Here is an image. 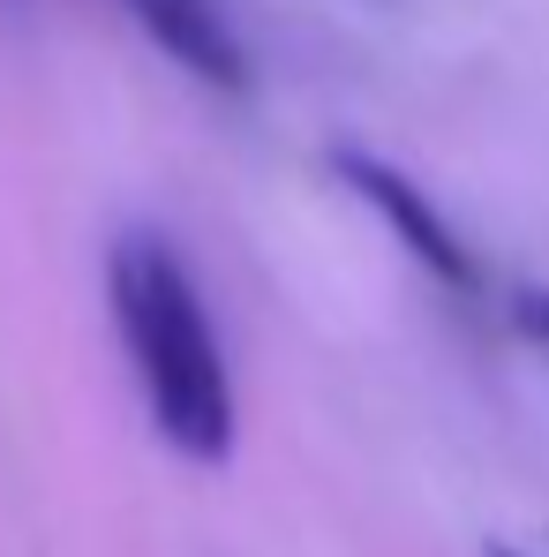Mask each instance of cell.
<instances>
[{
    "mask_svg": "<svg viewBox=\"0 0 549 557\" xmlns=\"http://www.w3.org/2000/svg\"><path fill=\"white\" fill-rule=\"evenodd\" d=\"M105 301H113L121 355L144 384L151 430L182 460L219 467L234 453V370L182 249L159 226H128L105 257Z\"/></svg>",
    "mask_w": 549,
    "mask_h": 557,
    "instance_id": "6da1fadb",
    "label": "cell"
},
{
    "mask_svg": "<svg viewBox=\"0 0 549 557\" xmlns=\"http://www.w3.org/2000/svg\"><path fill=\"white\" fill-rule=\"evenodd\" d=\"M332 174H339V182H347L369 211L391 226V242H399L422 272L437 278V286H452V294H482V286H489V278H482V257L466 249V234L437 211V196H429L422 182H407L391 159L339 144V151H332Z\"/></svg>",
    "mask_w": 549,
    "mask_h": 557,
    "instance_id": "7a4b0ae2",
    "label": "cell"
},
{
    "mask_svg": "<svg viewBox=\"0 0 549 557\" xmlns=\"http://www.w3.org/2000/svg\"><path fill=\"white\" fill-rule=\"evenodd\" d=\"M121 8L136 15V30L182 76H196V84H211V91H226V98H241L257 84L249 46H241V30H234V15L219 0H121Z\"/></svg>",
    "mask_w": 549,
    "mask_h": 557,
    "instance_id": "3957f363",
    "label": "cell"
},
{
    "mask_svg": "<svg viewBox=\"0 0 549 557\" xmlns=\"http://www.w3.org/2000/svg\"><path fill=\"white\" fill-rule=\"evenodd\" d=\"M512 324H520L535 347H549V286H520V294H512Z\"/></svg>",
    "mask_w": 549,
    "mask_h": 557,
    "instance_id": "277c9868",
    "label": "cell"
}]
</instances>
